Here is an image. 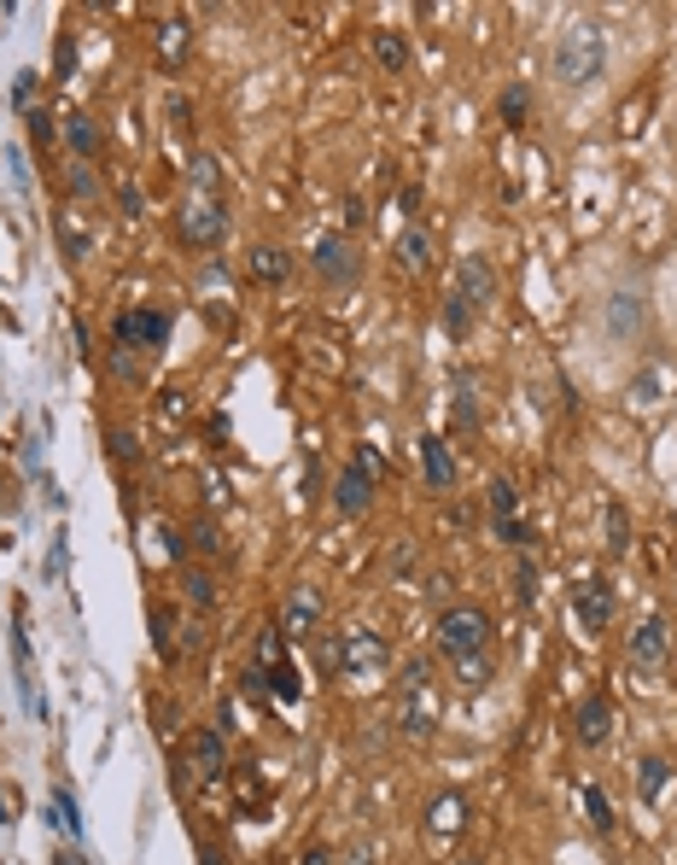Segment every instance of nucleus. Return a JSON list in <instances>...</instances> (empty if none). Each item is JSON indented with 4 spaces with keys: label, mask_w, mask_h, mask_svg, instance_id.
I'll return each mask as SVG.
<instances>
[{
    "label": "nucleus",
    "mask_w": 677,
    "mask_h": 865,
    "mask_svg": "<svg viewBox=\"0 0 677 865\" xmlns=\"http://www.w3.org/2000/svg\"><path fill=\"white\" fill-rule=\"evenodd\" d=\"M514 509H519L514 480H491V515H497V521H514Z\"/></svg>",
    "instance_id": "obj_31"
},
{
    "label": "nucleus",
    "mask_w": 677,
    "mask_h": 865,
    "mask_svg": "<svg viewBox=\"0 0 677 865\" xmlns=\"http://www.w3.org/2000/svg\"><path fill=\"white\" fill-rule=\"evenodd\" d=\"M362 223H368V206L351 194V199H344V228H362Z\"/></svg>",
    "instance_id": "obj_42"
},
{
    "label": "nucleus",
    "mask_w": 677,
    "mask_h": 865,
    "mask_svg": "<svg viewBox=\"0 0 677 865\" xmlns=\"http://www.w3.org/2000/svg\"><path fill=\"white\" fill-rule=\"evenodd\" d=\"M585 807H590V825H595V837H613V807H607V795L595 790V783L585 790Z\"/></svg>",
    "instance_id": "obj_30"
},
{
    "label": "nucleus",
    "mask_w": 677,
    "mask_h": 865,
    "mask_svg": "<svg viewBox=\"0 0 677 865\" xmlns=\"http://www.w3.org/2000/svg\"><path fill=\"white\" fill-rule=\"evenodd\" d=\"M71 194H83V199H88V194H100V182H93V170H88V164H76V170H71Z\"/></svg>",
    "instance_id": "obj_40"
},
{
    "label": "nucleus",
    "mask_w": 677,
    "mask_h": 865,
    "mask_svg": "<svg viewBox=\"0 0 677 865\" xmlns=\"http://www.w3.org/2000/svg\"><path fill=\"white\" fill-rule=\"evenodd\" d=\"M602 71H607V36H602V24L595 18H573L561 29V41H555V76L566 88H590V83H602Z\"/></svg>",
    "instance_id": "obj_1"
},
{
    "label": "nucleus",
    "mask_w": 677,
    "mask_h": 865,
    "mask_svg": "<svg viewBox=\"0 0 677 865\" xmlns=\"http://www.w3.org/2000/svg\"><path fill=\"white\" fill-rule=\"evenodd\" d=\"M339 672H344V679H356V684L386 679V672H391V650H386V638H380V632H368V626H351V632L339 638Z\"/></svg>",
    "instance_id": "obj_3"
},
{
    "label": "nucleus",
    "mask_w": 677,
    "mask_h": 865,
    "mask_svg": "<svg viewBox=\"0 0 677 865\" xmlns=\"http://www.w3.org/2000/svg\"><path fill=\"white\" fill-rule=\"evenodd\" d=\"M287 270H292V263H287V251H280V246H258V251L246 258V275L263 281V287H280V281H287Z\"/></svg>",
    "instance_id": "obj_17"
},
{
    "label": "nucleus",
    "mask_w": 677,
    "mask_h": 865,
    "mask_svg": "<svg viewBox=\"0 0 677 865\" xmlns=\"http://www.w3.org/2000/svg\"><path fill=\"white\" fill-rule=\"evenodd\" d=\"M181 596H187L193 608H211V603H216V579L199 573V568H187V573H181Z\"/></svg>",
    "instance_id": "obj_27"
},
{
    "label": "nucleus",
    "mask_w": 677,
    "mask_h": 865,
    "mask_svg": "<svg viewBox=\"0 0 677 865\" xmlns=\"http://www.w3.org/2000/svg\"><path fill=\"white\" fill-rule=\"evenodd\" d=\"M223 234H228L223 199H211V194H193V199H187V211H181V240H187V246H216Z\"/></svg>",
    "instance_id": "obj_5"
},
{
    "label": "nucleus",
    "mask_w": 677,
    "mask_h": 865,
    "mask_svg": "<svg viewBox=\"0 0 677 865\" xmlns=\"http://www.w3.org/2000/svg\"><path fill=\"white\" fill-rule=\"evenodd\" d=\"M193 766H199V778H223V731L193 737Z\"/></svg>",
    "instance_id": "obj_23"
},
{
    "label": "nucleus",
    "mask_w": 677,
    "mask_h": 865,
    "mask_svg": "<svg viewBox=\"0 0 677 865\" xmlns=\"http://www.w3.org/2000/svg\"><path fill=\"white\" fill-rule=\"evenodd\" d=\"M666 783H672V766L660 761V754H649V761L637 766V801H642V807H660V795H666Z\"/></svg>",
    "instance_id": "obj_20"
},
{
    "label": "nucleus",
    "mask_w": 677,
    "mask_h": 865,
    "mask_svg": "<svg viewBox=\"0 0 677 865\" xmlns=\"http://www.w3.org/2000/svg\"><path fill=\"white\" fill-rule=\"evenodd\" d=\"M71 65H76V47H71V41H59V47H53V71H59V76H71Z\"/></svg>",
    "instance_id": "obj_43"
},
{
    "label": "nucleus",
    "mask_w": 677,
    "mask_h": 865,
    "mask_svg": "<svg viewBox=\"0 0 677 865\" xmlns=\"http://www.w3.org/2000/svg\"><path fill=\"white\" fill-rule=\"evenodd\" d=\"M193 187L216 199V159H193Z\"/></svg>",
    "instance_id": "obj_38"
},
{
    "label": "nucleus",
    "mask_w": 677,
    "mask_h": 865,
    "mask_svg": "<svg viewBox=\"0 0 677 865\" xmlns=\"http://www.w3.org/2000/svg\"><path fill=\"white\" fill-rule=\"evenodd\" d=\"M339 865H380V854H374V842H351L339 854Z\"/></svg>",
    "instance_id": "obj_39"
},
{
    "label": "nucleus",
    "mask_w": 677,
    "mask_h": 865,
    "mask_svg": "<svg viewBox=\"0 0 677 865\" xmlns=\"http://www.w3.org/2000/svg\"><path fill=\"white\" fill-rule=\"evenodd\" d=\"M455 298H462L467 310H485L497 298V270H491V258H462L455 263Z\"/></svg>",
    "instance_id": "obj_10"
},
{
    "label": "nucleus",
    "mask_w": 677,
    "mask_h": 865,
    "mask_svg": "<svg viewBox=\"0 0 677 865\" xmlns=\"http://www.w3.org/2000/svg\"><path fill=\"white\" fill-rule=\"evenodd\" d=\"M374 485H380V480H374L362 462L339 468V480H334V503H339V515H362V509H368V503H374Z\"/></svg>",
    "instance_id": "obj_13"
},
{
    "label": "nucleus",
    "mask_w": 677,
    "mask_h": 865,
    "mask_svg": "<svg viewBox=\"0 0 677 865\" xmlns=\"http://www.w3.org/2000/svg\"><path fill=\"white\" fill-rule=\"evenodd\" d=\"M573 615L585 632H607L613 615H619V596H613L607 579H585V585H573Z\"/></svg>",
    "instance_id": "obj_6"
},
{
    "label": "nucleus",
    "mask_w": 677,
    "mask_h": 865,
    "mask_svg": "<svg viewBox=\"0 0 677 865\" xmlns=\"http://www.w3.org/2000/svg\"><path fill=\"white\" fill-rule=\"evenodd\" d=\"M65 140H71V152H76L83 164L100 159V129H93L88 112H71V118H65Z\"/></svg>",
    "instance_id": "obj_22"
},
{
    "label": "nucleus",
    "mask_w": 677,
    "mask_h": 865,
    "mask_svg": "<svg viewBox=\"0 0 677 865\" xmlns=\"http://www.w3.org/2000/svg\"><path fill=\"white\" fill-rule=\"evenodd\" d=\"M356 270H362L356 246L344 240V234H322V240H316V275L327 281V287H351Z\"/></svg>",
    "instance_id": "obj_9"
},
{
    "label": "nucleus",
    "mask_w": 677,
    "mask_h": 865,
    "mask_svg": "<svg viewBox=\"0 0 677 865\" xmlns=\"http://www.w3.org/2000/svg\"><path fill=\"white\" fill-rule=\"evenodd\" d=\"M462 830H467V801L455 795V790L438 795L432 807H427V842H432V848H450Z\"/></svg>",
    "instance_id": "obj_12"
},
{
    "label": "nucleus",
    "mask_w": 677,
    "mask_h": 865,
    "mask_svg": "<svg viewBox=\"0 0 677 865\" xmlns=\"http://www.w3.org/2000/svg\"><path fill=\"white\" fill-rule=\"evenodd\" d=\"M607 731H613V702L607 696H585L578 714H573V737L585 749H595V743H607Z\"/></svg>",
    "instance_id": "obj_14"
},
{
    "label": "nucleus",
    "mask_w": 677,
    "mask_h": 865,
    "mask_svg": "<svg viewBox=\"0 0 677 865\" xmlns=\"http://www.w3.org/2000/svg\"><path fill=\"white\" fill-rule=\"evenodd\" d=\"M176 620H170V608H152V643H159V655H176Z\"/></svg>",
    "instance_id": "obj_36"
},
{
    "label": "nucleus",
    "mask_w": 677,
    "mask_h": 865,
    "mask_svg": "<svg viewBox=\"0 0 677 865\" xmlns=\"http://www.w3.org/2000/svg\"><path fill=\"white\" fill-rule=\"evenodd\" d=\"M421 474H427L432 492H455V456H450V445L438 433L421 438Z\"/></svg>",
    "instance_id": "obj_15"
},
{
    "label": "nucleus",
    "mask_w": 677,
    "mask_h": 865,
    "mask_svg": "<svg viewBox=\"0 0 677 865\" xmlns=\"http://www.w3.org/2000/svg\"><path fill=\"white\" fill-rule=\"evenodd\" d=\"M193 544H199V549H223V539H216V527H211V521H199V527H193Z\"/></svg>",
    "instance_id": "obj_45"
},
{
    "label": "nucleus",
    "mask_w": 677,
    "mask_h": 865,
    "mask_svg": "<svg viewBox=\"0 0 677 865\" xmlns=\"http://www.w3.org/2000/svg\"><path fill=\"white\" fill-rule=\"evenodd\" d=\"M455 684H462V690H485V684H491V660H485V655H462V660H455Z\"/></svg>",
    "instance_id": "obj_28"
},
{
    "label": "nucleus",
    "mask_w": 677,
    "mask_h": 865,
    "mask_svg": "<svg viewBox=\"0 0 677 865\" xmlns=\"http://www.w3.org/2000/svg\"><path fill=\"white\" fill-rule=\"evenodd\" d=\"M374 59H380L386 71H409V41L398 29H374Z\"/></svg>",
    "instance_id": "obj_24"
},
{
    "label": "nucleus",
    "mask_w": 677,
    "mask_h": 865,
    "mask_svg": "<svg viewBox=\"0 0 677 865\" xmlns=\"http://www.w3.org/2000/svg\"><path fill=\"white\" fill-rule=\"evenodd\" d=\"M625 544H631V521H625V509H619V503H607V549L619 556Z\"/></svg>",
    "instance_id": "obj_33"
},
{
    "label": "nucleus",
    "mask_w": 677,
    "mask_h": 865,
    "mask_svg": "<svg viewBox=\"0 0 677 865\" xmlns=\"http://www.w3.org/2000/svg\"><path fill=\"white\" fill-rule=\"evenodd\" d=\"M607 328H613V334H631V328H637V298H631V293H625V298H613V310H607Z\"/></svg>",
    "instance_id": "obj_35"
},
{
    "label": "nucleus",
    "mask_w": 677,
    "mask_h": 865,
    "mask_svg": "<svg viewBox=\"0 0 677 865\" xmlns=\"http://www.w3.org/2000/svg\"><path fill=\"white\" fill-rule=\"evenodd\" d=\"M170 339V317L164 310H123L117 317V345L123 351H152Z\"/></svg>",
    "instance_id": "obj_8"
},
{
    "label": "nucleus",
    "mask_w": 677,
    "mask_h": 865,
    "mask_svg": "<svg viewBox=\"0 0 677 865\" xmlns=\"http://www.w3.org/2000/svg\"><path fill=\"white\" fill-rule=\"evenodd\" d=\"M398 731L427 743L438 731V684H432V660H409L398 679Z\"/></svg>",
    "instance_id": "obj_2"
},
{
    "label": "nucleus",
    "mask_w": 677,
    "mask_h": 865,
    "mask_svg": "<svg viewBox=\"0 0 677 865\" xmlns=\"http://www.w3.org/2000/svg\"><path fill=\"white\" fill-rule=\"evenodd\" d=\"M298 865H334V854H327V848H310V854L298 860Z\"/></svg>",
    "instance_id": "obj_46"
},
{
    "label": "nucleus",
    "mask_w": 677,
    "mask_h": 865,
    "mask_svg": "<svg viewBox=\"0 0 677 865\" xmlns=\"http://www.w3.org/2000/svg\"><path fill=\"white\" fill-rule=\"evenodd\" d=\"M485 638H491V615H485V608H474V603L444 608V615H438V650H444L450 660L485 655Z\"/></svg>",
    "instance_id": "obj_4"
},
{
    "label": "nucleus",
    "mask_w": 677,
    "mask_h": 865,
    "mask_svg": "<svg viewBox=\"0 0 677 865\" xmlns=\"http://www.w3.org/2000/svg\"><path fill=\"white\" fill-rule=\"evenodd\" d=\"M450 865H485V860H450Z\"/></svg>",
    "instance_id": "obj_48"
},
{
    "label": "nucleus",
    "mask_w": 677,
    "mask_h": 865,
    "mask_svg": "<svg viewBox=\"0 0 677 865\" xmlns=\"http://www.w3.org/2000/svg\"><path fill=\"white\" fill-rule=\"evenodd\" d=\"M59 865H83V854H59Z\"/></svg>",
    "instance_id": "obj_47"
},
{
    "label": "nucleus",
    "mask_w": 677,
    "mask_h": 865,
    "mask_svg": "<svg viewBox=\"0 0 677 865\" xmlns=\"http://www.w3.org/2000/svg\"><path fill=\"white\" fill-rule=\"evenodd\" d=\"M485 421V404L474 392V374H455V433H479Z\"/></svg>",
    "instance_id": "obj_19"
},
{
    "label": "nucleus",
    "mask_w": 677,
    "mask_h": 865,
    "mask_svg": "<svg viewBox=\"0 0 677 865\" xmlns=\"http://www.w3.org/2000/svg\"><path fill=\"white\" fill-rule=\"evenodd\" d=\"M258 672H263V690H269L275 702H298V696H304V679H298L292 655H287V660H275V667H258Z\"/></svg>",
    "instance_id": "obj_21"
},
{
    "label": "nucleus",
    "mask_w": 677,
    "mask_h": 865,
    "mask_svg": "<svg viewBox=\"0 0 677 865\" xmlns=\"http://www.w3.org/2000/svg\"><path fill=\"white\" fill-rule=\"evenodd\" d=\"M432 251H438V240H432L427 223H409V228L398 234V263H403V270H427Z\"/></svg>",
    "instance_id": "obj_16"
},
{
    "label": "nucleus",
    "mask_w": 677,
    "mask_h": 865,
    "mask_svg": "<svg viewBox=\"0 0 677 865\" xmlns=\"http://www.w3.org/2000/svg\"><path fill=\"white\" fill-rule=\"evenodd\" d=\"M316 620H322V591L316 585H292L287 603H280V638H287V643L310 638V632H316Z\"/></svg>",
    "instance_id": "obj_7"
},
{
    "label": "nucleus",
    "mask_w": 677,
    "mask_h": 865,
    "mask_svg": "<svg viewBox=\"0 0 677 865\" xmlns=\"http://www.w3.org/2000/svg\"><path fill=\"white\" fill-rule=\"evenodd\" d=\"M112 450H117V462H135V456H140V445H135L129 433H112Z\"/></svg>",
    "instance_id": "obj_44"
},
{
    "label": "nucleus",
    "mask_w": 677,
    "mask_h": 865,
    "mask_svg": "<svg viewBox=\"0 0 677 865\" xmlns=\"http://www.w3.org/2000/svg\"><path fill=\"white\" fill-rule=\"evenodd\" d=\"M497 112H502V123H509V129H519V123H526V112H531V88H526V83H509V88H502V100H497Z\"/></svg>",
    "instance_id": "obj_25"
},
{
    "label": "nucleus",
    "mask_w": 677,
    "mask_h": 865,
    "mask_svg": "<svg viewBox=\"0 0 677 865\" xmlns=\"http://www.w3.org/2000/svg\"><path fill=\"white\" fill-rule=\"evenodd\" d=\"M187 47H193V24H187V18H164L159 24V59H164L170 71L187 59Z\"/></svg>",
    "instance_id": "obj_18"
},
{
    "label": "nucleus",
    "mask_w": 677,
    "mask_h": 865,
    "mask_svg": "<svg viewBox=\"0 0 677 865\" xmlns=\"http://www.w3.org/2000/svg\"><path fill=\"white\" fill-rule=\"evenodd\" d=\"M497 539L509 544V549H526V544H531V527L514 515V521H497Z\"/></svg>",
    "instance_id": "obj_37"
},
{
    "label": "nucleus",
    "mask_w": 677,
    "mask_h": 865,
    "mask_svg": "<svg viewBox=\"0 0 677 865\" xmlns=\"http://www.w3.org/2000/svg\"><path fill=\"white\" fill-rule=\"evenodd\" d=\"M29 135H36V147H53L59 140V123H53V112H41V106H29Z\"/></svg>",
    "instance_id": "obj_34"
},
{
    "label": "nucleus",
    "mask_w": 677,
    "mask_h": 865,
    "mask_svg": "<svg viewBox=\"0 0 677 865\" xmlns=\"http://www.w3.org/2000/svg\"><path fill=\"white\" fill-rule=\"evenodd\" d=\"M514 603L519 608L538 603V568H531V561H519V568H514Z\"/></svg>",
    "instance_id": "obj_32"
},
{
    "label": "nucleus",
    "mask_w": 677,
    "mask_h": 865,
    "mask_svg": "<svg viewBox=\"0 0 677 865\" xmlns=\"http://www.w3.org/2000/svg\"><path fill=\"white\" fill-rule=\"evenodd\" d=\"M193 842H199V865H228L223 842H211V837H193Z\"/></svg>",
    "instance_id": "obj_41"
},
{
    "label": "nucleus",
    "mask_w": 677,
    "mask_h": 865,
    "mask_svg": "<svg viewBox=\"0 0 677 865\" xmlns=\"http://www.w3.org/2000/svg\"><path fill=\"white\" fill-rule=\"evenodd\" d=\"M666 650H672V626H666V615H649L631 632V660L642 672H654V667H666Z\"/></svg>",
    "instance_id": "obj_11"
},
{
    "label": "nucleus",
    "mask_w": 677,
    "mask_h": 865,
    "mask_svg": "<svg viewBox=\"0 0 677 865\" xmlns=\"http://www.w3.org/2000/svg\"><path fill=\"white\" fill-rule=\"evenodd\" d=\"M438 322H444V334H450V339H467V334H474V310H467V305H462V298H455V293L444 298V310H438Z\"/></svg>",
    "instance_id": "obj_26"
},
{
    "label": "nucleus",
    "mask_w": 677,
    "mask_h": 865,
    "mask_svg": "<svg viewBox=\"0 0 677 865\" xmlns=\"http://www.w3.org/2000/svg\"><path fill=\"white\" fill-rule=\"evenodd\" d=\"M47 813H53V825L65 830V837H83V819H76V801H71V790H53V801H47Z\"/></svg>",
    "instance_id": "obj_29"
}]
</instances>
